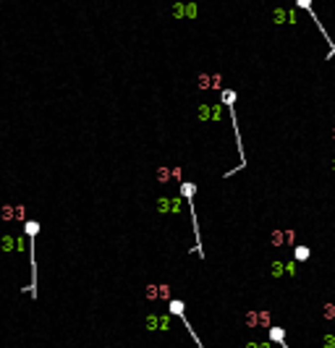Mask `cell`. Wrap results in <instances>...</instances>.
Segmentation results:
<instances>
[{"instance_id":"6da1fadb","label":"cell","mask_w":335,"mask_h":348,"mask_svg":"<svg viewBox=\"0 0 335 348\" xmlns=\"http://www.w3.org/2000/svg\"><path fill=\"white\" fill-rule=\"evenodd\" d=\"M296 257H299V259H307V257H309V249H307V246H299V249H296Z\"/></svg>"}]
</instances>
